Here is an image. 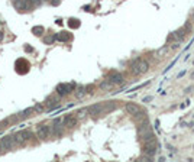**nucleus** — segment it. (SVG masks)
Returning a JSON list of instances; mask_svg holds the SVG:
<instances>
[{
	"label": "nucleus",
	"instance_id": "nucleus-1",
	"mask_svg": "<svg viewBox=\"0 0 194 162\" xmlns=\"http://www.w3.org/2000/svg\"><path fill=\"white\" fill-rule=\"evenodd\" d=\"M136 126H138V135H139V137L142 139V142L149 141L152 137H155V135L152 132V126L149 125V122L148 120L136 123Z\"/></svg>",
	"mask_w": 194,
	"mask_h": 162
},
{
	"label": "nucleus",
	"instance_id": "nucleus-2",
	"mask_svg": "<svg viewBox=\"0 0 194 162\" xmlns=\"http://www.w3.org/2000/svg\"><path fill=\"white\" fill-rule=\"evenodd\" d=\"M148 70H149V64H148V61H145L142 58H136L133 61V64L131 65V72L133 75L145 74Z\"/></svg>",
	"mask_w": 194,
	"mask_h": 162
},
{
	"label": "nucleus",
	"instance_id": "nucleus-3",
	"mask_svg": "<svg viewBox=\"0 0 194 162\" xmlns=\"http://www.w3.org/2000/svg\"><path fill=\"white\" fill-rule=\"evenodd\" d=\"M142 143H144V149H142L144 155H146V156H149V158L155 156L156 150H158V142H156V137H152V139L145 141V142H142Z\"/></svg>",
	"mask_w": 194,
	"mask_h": 162
},
{
	"label": "nucleus",
	"instance_id": "nucleus-4",
	"mask_svg": "<svg viewBox=\"0 0 194 162\" xmlns=\"http://www.w3.org/2000/svg\"><path fill=\"white\" fill-rule=\"evenodd\" d=\"M32 2L30 0H13V6L17 12H29L32 9Z\"/></svg>",
	"mask_w": 194,
	"mask_h": 162
},
{
	"label": "nucleus",
	"instance_id": "nucleus-5",
	"mask_svg": "<svg viewBox=\"0 0 194 162\" xmlns=\"http://www.w3.org/2000/svg\"><path fill=\"white\" fill-rule=\"evenodd\" d=\"M62 119H55L54 122H52V125L49 126V129H51V135L52 136H62Z\"/></svg>",
	"mask_w": 194,
	"mask_h": 162
},
{
	"label": "nucleus",
	"instance_id": "nucleus-6",
	"mask_svg": "<svg viewBox=\"0 0 194 162\" xmlns=\"http://www.w3.org/2000/svg\"><path fill=\"white\" fill-rule=\"evenodd\" d=\"M71 91H74V84H70V83H65V84H58L57 86V94L59 97H64L70 94Z\"/></svg>",
	"mask_w": 194,
	"mask_h": 162
},
{
	"label": "nucleus",
	"instance_id": "nucleus-7",
	"mask_svg": "<svg viewBox=\"0 0 194 162\" xmlns=\"http://www.w3.org/2000/svg\"><path fill=\"white\" fill-rule=\"evenodd\" d=\"M58 103H59V96L57 94V96H51L47 99V101L44 103V106H45V110L47 112H52L54 109L58 107Z\"/></svg>",
	"mask_w": 194,
	"mask_h": 162
},
{
	"label": "nucleus",
	"instance_id": "nucleus-8",
	"mask_svg": "<svg viewBox=\"0 0 194 162\" xmlns=\"http://www.w3.org/2000/svg\"><path fill=\"white\" fill-rule=\"evenodd\" d=\"M36 136L41 139V141H47L48 137L51 136V129L48 125H41L38 126V129H36Z\"/></svg>",
	"mask_w": 194,
	"mask_h": 162
},
{
	"label": "nucleus",
	"instance_id": "nucleus-9",
	"mask_svg": "<svg viewBox=\"0 0 194 162\" xmlns=\"http://www.w3.org/2000/svg\"><path fill=\"white\" fill-rule=\"evenodd\" d=\"M107 80H109L113 86H120V84H123V81H125L123 75L120 74V72H116V71H112V72L107 75Z\"/></svg>",
	"mask_w": 194,
	"mask_h": 162
},
{
	"label": "nucleus",
	"instance_id": "nucleus-10",
	"mask_svg": "<svg viewBox=\"0 0 194 162\" xmlns=\"http://www.w3.org/2000/svg\"><path fill=\"white\" fill-rule=\"evenodd\" d=\"M2 146H3V149H13L15 146H16V141H15V136H4L2 141H0Z\"/></svg>",
	"mask_w": 194,
	"mask_h": 162
},
{
	"label": "nucleus",
	"instance_id": "nucleus-11",
	"mask_svg": "<svg viewBox=\"0 0 194 162\" xmlns=\"http://www.w3.org/2000/svg\"><path fill=\"white\" fill-rule=\"evenodd\" d=\"M87 113H89V114H91V116H94V117L103 114V103H97V104L90 106V107L87 109Z\"/></svg>",
	"mask_w": 194,
	"mask_h": 162
},
{
	"label": "nucleus",
	"instance_id": "nucleus-12",
	"mask_svg": "<svg viewBox=\"0 0 194 162\" xmlns=\"http://www.w3.org/2000/svg\"><path fill=\"white\" fill-rule=\"evenodd\" d=\"M62 125L67 126V127H74L77 125V117L74 114H67L62 119Z\"/></svg>",
	"mask_w": 194,
	"mask_h": 162
},
{
	"label": "nucleus",
	"instance_id": "nucleus-13",
	"mask_svg": "<svg viewBox=\"0 0 194 162\" xmlns=\"http://www.w3.org/2000/svg\"><path fill=\"white\" fill-rule=\"evenodd\" d=\"M187 35H188V33H187V30L184 29V28H181V29L175 30V32L173 33L174 39H175V41H178V42H180V44H181V42L184 41V39H186V36H187Z\"/></svg>",
	"mask_w": 194,
	"mask_h": 162
},
{
	"label": "nucleus",
	"instance_id": "nucleus-14",
	"mask_svg": "<svg viewBox=\"0 0 194 162\" xmlns=\"http://www.w3.org/2000/svg\"><path fill=\"white\" fill-rule=\"evenodd\" d=\"M54 36H55V41H59V42H68L72 39V35L68 32H59L57 35H54Z\"/></svg>",
	"mask_w": 194,
	"mask_h": 162
},
{
	"label": "nucleus",
	"instance_id": "nucleus-15",
	"mask_svg": "<svg viewBox=\"0 0 194 162\" xmlns=\"http://www.w3.org/2000/svg\"><path fill=\"white\" fill-rule=\"evenodd\" d=\"M132 119H133V122H135V123H141V122L148 120V114H146V112H142V110H139V112L136 113V114H133V116H132Z\"/></svg>",
	"mask_w": 194,
	"mask_h": 162
},
{
	"label": "nucleus",
	"instance_id": "nucleus-16",
	"mask_svg": "<svg viewBox=\"0 0 194 162\" xmlns=\"http://www.w3.org/2000/svg\"><path fill=\"white\" fill-rule=\"evenodd\" d=\"M116 107H118L116 101H104V103H103V113H110V112H113Z\"/></svg>",
	"mask_w": 194,
	"mask_h": 162
},
{
	"label": "nucleus",
	"instance_id": "nucleus-17",
	"mask_svg": "<svg viewBox=\"0 0 194 162\" xmlns=\"http://www.w3.org/2000/svg\"><path fill=\"white\" fill-rule=\"evenodd\" d=\"M126 112L129 113V114H131V116H133V114H136V113L139 112L141 110V107L139 106H138V104H135V103H127L126 104Z\"/></svg>",
	"mask_w": 194,
	"mask_h": 162
},
{
	"label": "nucleus",
	"instance_id": "nucleus-18",
	"mask_svg": "<svg viewBox=\"0 0 194 162\" xmlns=\"http://www.w3.org/2000/svg\"><path fill=\"white\" fill-rule=\"evenodd\" d=\"M34 112H35L34 107H28V109H25L23 112L17 113V117H19V120H21V119H28L29 116H32V113Z\"/></svg>",
	"mask_w": 194,
	"mask_h": 162
},
{
	"label": "nucleus",
	"instance_id": "nucleus-19",
	"mask_svg": "<svg viewBox=\"0 0 194 162\" xmlns=\"http://www.w3.org/2000/svg\"><path fill=\"white\" fill-rule=\"evenodd\" d=\"M15 141H16V146H22L26 143V137L23 136V132H19L15 135Z\"/></svg>",
	"mask_w": 194,
	"mask_h": 162
},
{
	"label": "nucleus",
	"instance_id": "nucleus-20",
	"mask_svg": "<svg viewBox=\"0 0 194 162\" xmlns=\"http://www.w3.org/2000/svg\"><path fill=\"white\" fill-rule=\"evenodd\" d=\"M112 88H113V84L110 83L109 80H104V81L100 83V90H103V91H109Z\"/></svg>",
	"mask_w": 194,
	"mask_h": 162
},
{
	"label": "nucleus",
	"instance_id": "nucleus-21",
	"mask_svg": "<svg viewBox=\"0 0 194 162\" xmlns=\"http://www.w3.org/2000/svg\"><path fill=\"white\" fill-rule=\"evenodd\" d=\"M85 94H87V93H85V87H84V86H78L77 90H76V97H77V99H83Z\"/></svg>",
	"mask_w": 194,
	"mask_h": 162
},
{
	"label": "nucleus",
	"instance_id": "nucleus-22",
	"mask_svg": "<svg viewBox=\"0 0 194 162\" xmlns=\"http://www.w3.org/2000/svg\"><path fill=\"white\" fill-rule=\"evenodd\" d=\"M32 32H34L36 36H41V35L44 33V28L42 26H35L34 29H32Z\"/></svg>",
	"mask_w": 194,
	"mask_h": 162
},
{
	"label": "nucleus",
	"instance_id": "nucleus-23",
	"mask_svg": "<svg viewBox=\"0 0 194 162\" xmlns=\"http://www.w3.org/2000/svg\"><path fill=\"white\" fill-rule=\"evenodd\" d=\"M55 41V36L54 35H48V36L44 38V44H47V45H51L52 42Z\"/></svg>",
	"mask_w": 194,
	"mask_h": 162
},
{
	"label": "nucleus",
	"instance_id": "nucleus-24",
	"mask_svg": "<svg viewBox=\"0 0 194 162\" xmlns=\"http://www.w3.org/2000/svg\"><path fill=\"white\" fill-rule=\"evenodd\" d=\"M85 114H87V109H81V110H78L77 112V119H84Z\"/></svg>",
	"mask_w": 194,
	"mask_h": 162
},
{
	"label": "nucleus",
	"instance_id": "nucleus-25",
	"mask_svg": "<svg viewBox=\"0 0 194 162\" xmlns=\"http://www.w3.org/2000/svg\"><path fill=\"white\" fill-rule=\"evenodd\" d=\"M68 25L71 26V28H78V26H80V21H78V19H70V21H68Z\"/></svg>",
	"mask_w": 194,
	"mask_h": 162
},
{
	"label": "nucleus",
	"instance_id": "nucleus-26",
	"mask_svg": "<svg viewBox=\"0 0 194 162\" xmlns=\"http://www.w3.org/2000/svg\"><path fill=\"white\" fill-rule=\"evenodd\" d=\"M165 52H168V46H162V48L156 52V57H158V58H162Z\"/></svg>",
	"mask_w": 194,
	"mask_h": 162
},
{
	"label": "nucleus",
	"instance_id": "nucleus-27",
	"mask_svg": "<svg viewBox=\"0 0 194 162\" xmlns=\"http://www.w3.org/2000/svg\"><path fill=\"white\" fill-rule=\"evenodd\" d=\"M34 110L36 113H42V112H45V106H44V104H35Z\"/></svg>",
	"mask_w": 194,
	"mask_h": 162
},
{
	"label": "nucleus",
	"instance_id": "nucleus-28",
	"mask_svg": "<svg viewBox=\"0 0 194 162\" xmlns=\"http://www.w3.org/2000/svg\"><path fill=\"white\" fill-rule=\"evenodd\" d=\"M22 132H23V136L26 137V141H29V139L34 137V133L30 132V130H22Z\"/></svg>",
	"mask_w": 194,
	"mask_h": 162
},
{
	"label": "nucleus",
	"instance_id": "nucleus-29",
	"mask_svg": "<svg viewBox=\"0 0 194 162\" xmlns=\"http://www.w3.org/2000/svg\"><path fill=\"white\" fill-rule=\"evenodd\" d=\"M177 48H180V42L175 41V42H173V44H171V46H169L168 49H177Z\"/></svg>",
	"mask_w": 194,
	"mask_h": 162
},
{
	"label": "nucleus",
	"instance_id": "nucleus-30",
	"mask_svg": "<svg viewBox=\"0 0 194 162\" xmlns=\"http://www.w3.org/2000/svg\"><path fill=\"white\" fill-rule=\"evenodd\" d=\"M85 93L93 94V93H94V86H87V87H85Z\"/></svg>",
	"mask_w": 194,
	"mask_h": 162
},
{
	"label": "nucleus",
	"instance_id": "nucleus-31",
	"mask_svg": "<svg viewBox=\"0 0 194 162\" xmlns=\"http://www.w3.org/2000/svg\"><path fill=\"white\" fill-rule=\"evenodd\" d=\"M184 29L187 30V33H190V32H191V23H190V22H187V23H186Z\"/></svg>",
	"mask_w": 194,
	"mask_h": 162
},
{
	"label": "nucleus",
	"instance_id": "nucleus-32",
	"mask_svg": "<svg viewBox=\"0 0 194 162\" xmlns=\"http://www.w3.org/2000/svg\"><path fill=\"white\" fill-rule=\"evenodd\" d=\"M30 2H32V3H34V4H35V6H39V4L42 3L44 0H30Z\"/></svg>",
	"mask_w": 194,
	"mask_h": 162
},
{
	"label": "nucleus",
	"instance_id": "nucleus-33",
	"mask_svg": "<svg viewBox=\"0 0 194 162\" xmlns=\"http://www.w3.org/2000/svg\"><path fill=\"white\" fill-rule=\"evenodd\" d=\"M152 99H154V97H152V96H148V97H145V99H144V103H149V101H151Z\"/></svg>",
	"mask_w": 194,
	"mask_h": 162
},
{
	"label": "nucleus",
	"instance_id": "nucleus-34",
	"mask_svg": "<svg viewBox=\"0 0 194 162\" xmlns=\"http://www.w3.org/2000/svg\"><path fill=\"white\" fill-rule=\"evenodd\" d=\"M25 49H26V52H32V51H34L32 48H30V46H28V45L25 46Z\"/></svg>",
	"mask_w": 194,
	"mask_h": 162
},
{
	"label": "nucleus",
	"instance_id": "nucleus-35",
	"mask_svg": "<svg viewBox=\"0 0 194 162\" xmlns=\"http://www.w3.org/2000/svg\"><path fill=\"white\" fill-rule=\"evenodd\" d=\"M184 74H186V71H181V72L178 74V78H181V77H182V75H184Z\"/></svg>",
	"mask_w": 194,
	"mask_h": 162
},
{
	"label": "nucleus",
	"instance_id": "nucleus-36",
	"mask_svg": "<svg viewBox=\"0 0 194 162\" xmlns=\"http://www.w3.org/2000/svg\"><path fill=\"white\" fill-rule=\"evenodd\" d=\"M193 91V87H188V88H186V93H191Z\"/></svg>",
	"mask_w": 194,
	"mask_h": 162
},
{
	"label": "nucleus",
	"instance_id": "nucleus-37",
	"mask_svg": "<svg viewBox=\"0 0 194 162\" xmlns=\"http://www.w3.org/2000/svg\"><path fill=\"white\" fill-rule=\"evenodd\" d=\"M2 39H3V32L0 30V41H2Z\"/></svg>",
	"mask_w": 194,
	"mask_h": 162
},
{
	"label": "nucleus",
	"instance_id": "nucleus-38",
	"mask_svg": "<svg viewBox=\"0 0 194 162\" xmlns=\"http://www.w3.org/2000/svg\"><path fill=\"white\" fill-rule=\"evenodd\" d=\"M191 80H194V71L191 72Z\"/></svg>",
	"mask_w": 194,
	"mask_h": 162
},
{
	"label": "nucleus",
	"instance_id": "nucleus-39",
	"mask_svg": "<svg viewBox=\"0 0 194 162\" xmlns=\"http://www.w3.org/2000/svg\"><path fill=\"white\" fill-rule=\"evenodd\" d=\"M2 149H3V146H2V143H0V152H2Z\"/></svg>",
	"mask_w": 194,
	"mask_h": 162
},
{
	"label": "nucleus",
	"instance_id": "nucleus-40",
	"mask_svg": "<svg viewBox=\"0 0 194 162\" xmlns=\"http://www.w3.org/2000/svg\"><path fill=\"white\" fill-rule=\"evenodd\" d=\"M193 21H194V15H193Z\"/></svg>",
	"mask_w": 194,
	"mask_h": 162
}]
</instances>
